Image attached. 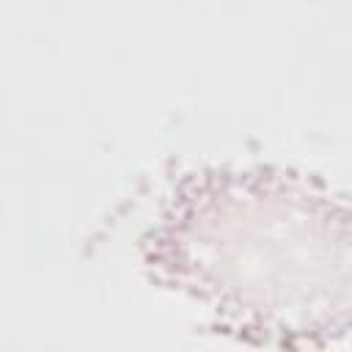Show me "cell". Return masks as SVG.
Returning a JSON list of instances; mask_svg holds the SVG:
<instances>
[{"mask_svg": "<svg viewBox=\"0 0 352 352\" xmlns=\"http://www.w3.org/2000/svg\"><path fill=\"white\" fill-rule=\"evenodd\" d=\"M143 261L256 344L319 346L349 322L346 212L289 170L184 176L143 239Z\"/></svg>", "mask_w": 352, "mask_h": 352, "instance_id": "obj_1", "label": "cell"}]
</instances>
